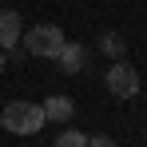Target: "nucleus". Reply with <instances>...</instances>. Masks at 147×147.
<instances>
[{
	"mask_svg": "<svg viewBox=\"0 0 147 147\" xmlns=\"http://www.w3.org/2000/svg\"><path fill=\"white\" fill-rule=\"evenodd\" d=\"M0 123H4V131H12V135H36L48 119H44V107H40V103H32V99H12V103H4Z\"/></svg>",
	"mask_w": 147,
	"mask_h": 147,
	"instance_id": "1",
	"label": "nucleus"
},
{
	"mask_svg": "<svg viewBox=\"0 0 147 147\" xmlns=\"http://www.w3.org/2000/svg\"><path fill=\"white\" fill-rule=\"evenodd\" d=\"M20 40H24V52L40 56V60H56L68 36H64V32H60L56 24H36V28H28Z\"/></svg>",
	"mask_w": 147,
	"mask_h": 147,
	"instance_id": "2",
	"label": "nucleus"
},
{
	"mask_svg": "<svg viewBox=\"0 0 147 147\" xmlns=\"http://www.w3.org/2000/svg\"><path fill=\"white\" fill-rule=\"evenodd\" d=\"M103 84H107V92H111L115 99H135L139 96V72H135L131 64H123V60H111Z\"/></svg>",
	"mask_w": 147,
	"mask_h": 147,
	"instance_id": "3",
	"label": "nucleus"
},
{
	"mask_svg": "<svg viewBox=\"0 0 147 147\" xmlns=\"http://www.w3.org/2000/svg\"><path fill=\"white\" fill-rule=\"evenodd\" d=\"M8 48H20V12H12V8L0 12V52Z\"/></svg>",
	"mask_w": 147,
	"mask_h": 147,
	"instance_id": "4",
	"label": "nucleus"
},
{
	"mask_svg": "<svg viewBox=\"0 0 147 147\" xmlns=\"http://www.w3.org/2000/svg\"><path fill=\"white\" fill-rule=\"evenodd\" d=\"M56 64H60L68 76L84 72V64H88V52H84V44H68V40H64V48H60V56H56Z\"/></svg>",
	"mask_w": 147,
	"mask_h": 147,
	"instance_id": "5",
	"label": "nucleus"
},
{
	"mask_svg": "<svg viewBox=\"0 0 147 147\" xmlns=\"http://www.w3.org/2000/svg\"><path fill=\"white\" fill-rule=\"evenodd\" d=\"M40 107H44V119H56V123H68L72 111H76V103H72L68 96H48Z\"/></svg>",
	"mask_w": 147,
	"mask_h": 147,
	"instance_id": "6",
	"label": "nucleus"
},
{
	"mask_svg": "<svg viewBox=\"0 0 147 147\" xmlns=\"http://www.w3.org/2000/svg\"><path fill=\"white\" fill-rule=\"evenodd\" d=\"M123 48H127V40H123L119 32H103V36H99V52H103V56L119 60V56H123Z\"/></svg>",
	"mask_w": 147,
	"mask_h": 147,
	"instance_id": "7",
	"label": "nucleus"
},
{
	"mask_svg": "<svg viewBox=\"0 0 147 147\" xmlns=\"http://www.w3.org/2000/svg\"><path fill=\"white\" fill-rule=\"evenodd\" d=\"M52 147H88V135H84V131H76V127H68V131H64Z\"/></svg>",
	"mask_w": 147,
	"mask_h": 147,
	"instance_id": "8",
	"label": "nucleus"
},
{
	"mask_svg": "<svg viewBox=\"0 0 147 147\" xmlns=\"http://www.w3.org/2000/svg\"><path fill=\"white\" fill-rule=\"evenodd\" d=\"M88 147H119L111 135H88Z\"/></svg>",
	"mask_w": 147,
	"mask_h": 147,
	"instance_id": "9",
	"label": "nucleus"
},
{
	"mask_svg": "<svg viewBox=\"0 0 147 147\" xmlns=\"http://www.w3.org/2000/svg\"><path fill=\"white\" fill-rule=\"evenodd\" d=\"M4 68H8V56H4V52H0V76H4Z\"/></svg>",
	"mask_w": 147,
	"mask_h": 147,
	"instance_id": "10",
	"label": "nucleus"
}]
</instances>
